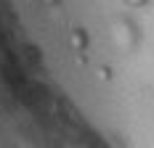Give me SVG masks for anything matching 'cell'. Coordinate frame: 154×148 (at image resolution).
Wrapping results in <instances>:
<instances>
[{
	"label": "cell",
	"instance_id": "1",
	"mask_svg": "<svg viewBox=\"0 0 154 148\" xmlns=\"http://www.w3.org/2000/svg\"><path fill=\"white\" fill-rule=\"evenodd\" d=\"M125 5H130V8H141V5H146L149 0H122Z\"/></svg>",
	"mask_w": 154,
	"mask_h": 148
}]
</instances>
